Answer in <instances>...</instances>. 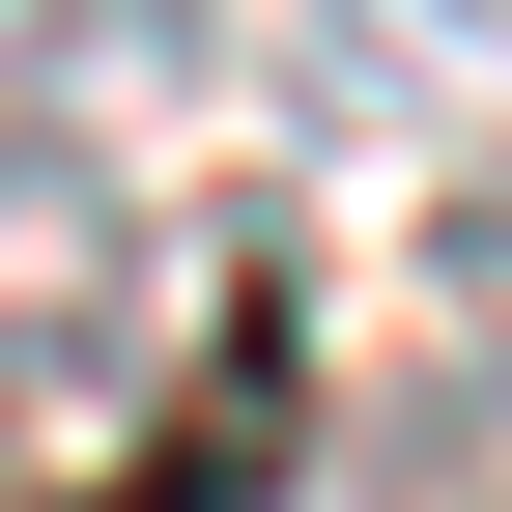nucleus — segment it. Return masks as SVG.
<instances>
[{
    "label": "nucleus",
    "mask_w": 512,
    "mask_h": 512,
    "mask_svg": "<svg viewBox=\"0 0 512 512\" xmlns=\"http://www.w3.org/2000/svg\"><path fill=\"white\" fill-rule=\"evenodd\" d=\"M143 29H171V0H0V171H29V143H86V114L143 86Z\"/></svg>",
    "instance_id": "obj_1"
},
{
    "label": "nucleus",
    "mask_w": 512,
    "mask_h": 512,
    "mask_svg": "<svg viewBox=\"0 0 512 512\" xmlns=\"http://www.w3.org/2000/svg\"><path fill=\"white\" fill-rule=\"evenodd\" d=\"M484 29L512 0H313V86L342 114H427V86H484Z\"/></svg>",
    "instance_id": "obj_2"
},
{
    "label": "nucleus",
    "mask_w": 512,
    "mask_h": 512,
    "mask_svg": "<svg viewBox=\"0 0 512 512\" xmlns=\"http://www.w3.org/2000/svg\"><path fill=\"white\" fill-rule=\"evenodd\" d=\"M427 256H484V285H512V143H484V171H456V228H427Z\"/></svg>",
    "instance_id": "obj_3"
}]
</instances>
